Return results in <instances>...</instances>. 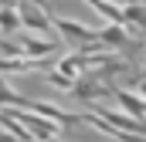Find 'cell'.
<instances>
[{
  "mask_svg": "<svg viewBox=\"0 0 146 142\" xmlns=\"http://www.w3.org/2000/svg\"><path fill=\"white\" fill-rule=\"evenodd\" d=\"M27 3H34V7H41V10H48V14H51V3H48V0H27Z\"/></svg>",
  "mask_w": 146,
  "mask_h": 142,
  "instance_id": "cell-13",
  "label": "cell"
},
{
  "mask_svg": "<svg viewBox=\"0 0 146 142\" xmlns=\"http://www.w3.org/2000/svg\"><path fill=\"white\" fill-rule=\"evenodd\" d=\"M139 91H143V98H146V78H139Z\"/></svg>",
  "mask_w": 146,
  "mask_h": 142,
  "instance_id": "cell-15",
  "label": "cell"
},
{
  "mask_svg": "<svg viewBox=\"0 0 146 142\" xmlns=\"http://www.w3.org/2000/svg\"><path fill=\"white\" fill-rule=\"evenodd\" d=\"M0 142H17L14 135H7V132H0Z\"/></svg>",
  "mask_w": 146,
  "mask_h": 142,
  "instance_id": "cell-14",
  "label": "cell"
},
{
  "mask_svg": "<svg viewBox=\"0 0 146 142\" xmlns=\"http://www.w3.org/2000/svg\"><path fill=\"white\" fill-rule=\"evenodd\" d=\"M126 3H136V0H126Z\"/></svg>",
  "mask_w": 146,
  "mask_h": 142,
  "instance_id": "cell-16",
  "label": "cell"
},
{
  "mask_svg": "<svg viewBox=\"0 0 146 142\" xmlns=\"http://www.w3.org/2000/svg\"><path fill=\"white\" fill-rule=\"evenodd\" d=\"M17 10H21V27H27L31 34H51V31H54V24H51V14H48V10H41V7L27 3V0H21V3H17Z\"/></svg>",
  "mask_w": 146,
  "mask_h": 142,
  "instance_id": "cell-3",
  "label": "cell"
},
{
  "mask_svg": "<svg viewBox=\"0 0 146 142\" xmlns=\"http://www.w3.org/2000/svg\"><path fill=\"white\" fill-rule=\"evenodd\" d=\"M34 68H37V61H31V58H7V54H0V74H27Z\"/></svg>",
  "mask_w": 146,
  "mask_h": 142,
  "instance_id": "cell-11",
  "label": "cell"
},
{
  "mask_svg": "<svg viewBox=\"0 0 146 142\" xmlns=\"http://www.w3.org/2000/svg\"><path fill=\"white\" fill-rule=\"evenodd\" d=\"M21 47H24V58L41 61V58H48L51 51H58V41H51V37H37V34H24V37H21Z\"/></svg>",
  "mask_w": 146,
  "mask_h": 142,
  "instance_id": "cell-5",
  "label": "cell"
},
{
  "mask_svg": "<svg viewBox=\"0 0 146 142\" xmlns=\"http://www.w3.org/2000/svg\"><path fill=\"white\" fill-rule=\"evenodd\" d=\"M68 95L82 98V102H95V98H106V95H109V88H102L95 78H85V81L78 78V81L72 85V91H68Z\"/></svg>",
  "mask_w": 146,
  "mask_h": 142,
  "instance_id": "cell-7",
  "label": "cell"
},
{
  "mask_svg": "<svg viewBox=\"0 0 146 142\" xmlns=\"http://www.w3.org/2000/svg\"><path fill=\"white\" fill-rule=\"evenodd\" d=\"M44 78H48V81H51V85H54V88H58V91H72V78H68V74H61V71L54 68V71H48V74H44Z\"/></svg>",
  "mask_w": 146,
  "mask_h": 142,
  "instance_id": "cell-12",
  "label": "cell"
},
{
  "mask_svg": "<svg viewBox=\"0 0 146 142\" xmlns=\"http://www.w3.org/2000/svg\"><path fill=\"white\" fill-rule=\"evenodd\" d=\"M99 17H106V24H122V7L112 3V0H85Z\"/></svg>",
  "mask_w": 146,
  "mask_h": 142,
  "instance_id": "cell-9",
  "label": "cell"
},
{
  "mask_svg": "<svg viewBox=\"0 0 146 142\" xmlns=\"http://www.w3.org/2000/svg\"><path fill=\"white\" fill-rule=\"evenodd\" d=\"M109 95L122 105V112L129 115V118H136V122H146V102L139 95H133V91H122V88H109Z\"/></svg>",
  "mask_w": 146,
  "mask_h": 142,
  "instance_id": "cell-6",
  "label": "cell"
},
{
  "mask_svg": "<svg viewBox=\"0 0 146 142\" xmlns=\"http://www.w3.org/2000/svg\"><path fill=\"white\" fill-rule=\"evenodd\" d=\"M17 31H21V10H17V3H3L0 7V34L14 37Z\"/></svg>",
  "mask_w": 146,
  "mask_h": 142,
  "instance_id": "cell-8",
  "label": "cell"
},
{
  "mask_svg": "<svg viewBox=\"0 0 146 142\" xmlns=\"http://www.w3.org/2000/svg\"><path fill=\"white\" fill-rule=\"evenodd\" d=\"M95 41L106 44V47H112V51H126V54H136V51H139V44L126 37V27H122V24H106V27H99V31H95Z\"/></svg>",
  "mask_w": 146,
  "mask_h": 142,
  "instance_id": "cell-4",
  "label": "cell"
},
{
  "mask_svg": "<svg viewBox=\"0 0 146 142\" xmlns=\"http://www.w3.org/2000/svg\"><path fill=\"white\" fill-rule=\"evenodd\" d=\"M51 24H54V31L65 37L72 47H88V44H99V41H95V31H92V27H85L82 20H65V17H54V14H51Z\"/></svg>",
  "mask_w": 146,
  "mask_h": 142,
  "instance_id": "cell-1",
  "label": "cell"
},
{
  "mask_svg": "<svg viewBox=\"0 0 146 142\" xmlns=\"http://www.w3.org/2000/svg\"><path fill=\"white\" fill-rule=\"evenodd\" d=\"M10 112H14V118H21L27 125V132L34 135V142H48V139L58 135V122H51V118H44L37 112H27V108H10Z\"/></svg>",
  "mask_w": 146,
  "mask_h": 142,
  "instance_id": "cell-2",
  "label": "cell"
},
{
  "mask_svg": "<svg viewBox=\"0 0 146 142\" xmlns=\"http://www.w3.org/2000/svg\"><path fill=\"white\" fill-rule=\"evenodd\" d=\"M122 27H136V31H146V7L139 3V0L122 7Z\"/></svg>",
  "mask_w": 146,
  "mask_h": 142,
  "instance_id": "cell-10",
  "label": "cell"
},
{
  "mask_svg": "<svg viewBox=\"0 0 146 142\" xmlns=\"http://www.w3.org/2000/svg\"><path fill=\"white\" fill-rule=\"evenodd\" d=\"M143 78H146V71H143Z\"/></svg>",
  "mask_w": 146,
  "mask_h": 142,
  "instance_id": "cell-18",
  "label": "cell"
},
{
  "mask_svg": "<svg viewBox=\"0 0 146 142\" xmlns=\"http://www.w3.org/2000/svg\"><path fill=\"white\" fill-rule=\"evenodd\" d=\"M0 41H3V34H0Z\"/></svg>",
  "mask_w": 146,
  "mask_h": 142,
  "instance_id": "cell-17",
  "label": "cell"
}]
</instances>
